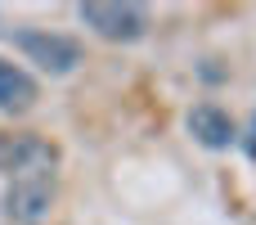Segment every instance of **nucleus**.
Returning a JSON list of instances; mask_svg holds the SVG:
<instances>
[{"label":"nucleus","mask_w":256,"mask_h":225,"mask_svg":"<svg viewBox=\"0 0 256 225\" xmlns=\"http://www.w3.org/2000/svg\"><path fill=\"white\" fill-rule=\"evenodd\" d=\"M58 167V144L40 131H0V176L27 180Z\"/></svg>","instance_id":"7ed1b4c3"},{"label":"nucleus","mask_w":256,"mask_h":225,"mask_svg":"<svg viewBox=\"0 0 256 225\" xmlns=\"http://www.w3.org/2000/svg\"><path fill=\"white\" fill-rule=\"evenodd\" d=\"M243 144H248V153L256 158V113H252V122H248V140H243Z\"/></svg>","instance_id":"0eeeda50"},{"label":"nucleus","mask_w":256,"mask_h":225,"mask_svg":"<svg viewBox=\"0 0 256 225\" xmlns=\"http://www.w3.org/2000/svg\"><path fill=\"white\" fill-rule=\"evenodd\" d=\"M0 212L9 225H40L54 212V180L50 176H27V180H9L0 194Z\"/></svg>","instance_id":"20e7f679"},{"label":"nucleus","mask_w":256,"mask_h":225,"mask_svg":"<svg viewBox=\"0 0 256 225\" xmlns=\"http://www.w3.org/2000/svg\"><path fill=\"white\" fill-rule=\"evenodd\" d=\"M184 131H189V140H194L198 149H207V153H225V149L238 144V122H234L230 108L216 104V99H198V104L184 113Z\"/></svg>","instance_id":"39448f33"},{"label":"nucleus","mask_w":256,"mask_h":225,"mask_svg":"<svg viewBox=\"0 0 256 225\" xmlns=\"http://www.w3.org/2000/svg\"><path fill=\"white\" fill-rule=\"evenodd\" d=\"M14 50L36 63L45 77H72L81 63H86V45L68 32H50V27H14L9 32Z\"/></svg>","instance_id":"f03ea898"},{"label":"nucleus","mask_w":256,"mask_h":225,"mask_svg":"<svg viewBox=\"0 0 256 225\" xmlns=\"http://www.w3.org/2000/svg\"><path fill=\"white\" fill-rule=\"evenodd\" d=\"M76 23L108 45H140L153 27V14L140 0H86L76 5Z\"/></svg>","instance_id":"f257e3e1"},{"label":"nucleus","mask_w":256,"mask_h":225,"mask_svg":"<svg viewBox=\"0 0 256 225\" xmlns=\"http://www.w3.org/2000/svg\"><path fill=\"white\" fill-rule=\"evenodd\" d=\"M36 99H40L36 77H32L22 63H14V59L0 54V113H4V117H22V113L36 108Z\"/></svg>","instance_id":"423d86ee"}]
</instances>
